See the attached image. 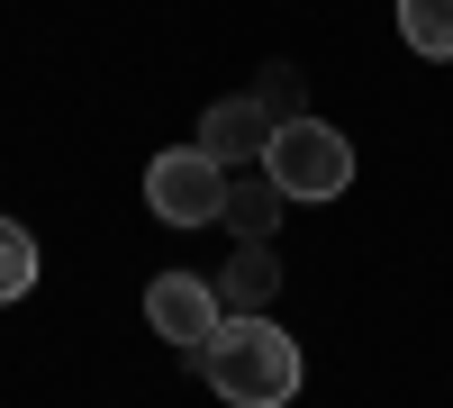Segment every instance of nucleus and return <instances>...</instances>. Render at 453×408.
Here are the masks:
<instances>
[{"instance_id": "6", "label": "nucleus", "mask_w": 453, "mask_h": 408, "mask_svg": "<svg viewBox=\"0 0 453 408\" xmlns=\"http://www.w3.org/2000/svg\"><path fill=\"white\" fill-rule=\"evenodd\" d=\"M273 300H281V254L273 245H236L226 273H218V309L226 318H273Z\"/></svg>"}, {"instance_id": "10", "label": "nucleus", "mask_w": 453, "mask_h": 408, "mask_svg": "<svg viewBox=\"0 0 453 408\" xmlns=\"http://www.w3.org/2000/svg\"><path fill=\"white\" fill-rule=\"evenodd\" d=\"M263 109H273V119H309V109H299V64H273L263 73V91H254Z\"/></svg>"}, {"instance_id": "9", "label": "nucleus", "mask_w": 453, "mask_h": 408, "mask_svg": "<svg viewBox=\"0 0 453 408\" xmlns=\"http://www.w3.org/2000/svg\"><path fill=\"white\" fill-rule=\"evenodd\" d=\"M27 290H36V236L19 227V218H0V309L27 300Z\"/></svg>"}, {"instance_id": "4", "label": "nucleus", "mask_w": 453, "mask_h": 408, "mask_svg": "<svg viewBox=\"0 0 453 408\" xmlns=\"http://www.w3.org/2000/svg\"><path fill=\"white\" fill-rule=\"evenodd\" d=\"M218 318H226L218 281H200V273H155V281H145V327H155L191 373H200V345L218 336Z\"/></svg>"}, {"instance_id": "1", "label": "nucleus", "mask_w": 453, "mask_h": 408, "mask_svg": "<svg viewBox=\"0 0 453 408\" xmlns=\"http://www.w3.org/2000/svg\"><path fill=\"white\" fill-rule=\"evenodd\" d=\"M299 336L273 318H218V336L200 345V381L236 408H290L299 399Z\"/></svg>"}, {"instance_id": "8", "label": "nucleus", "mask_w": 453, "mask_h": 408, "mask_svg": "<svg viewBox=\"0 0 453 408\" xmlns=\"http://www.w3.org/2000/svg\"><path fill=\"white\" fill-rule=\"evenodd\" d=\"M399 36H408V55L453 64V0H399Z\"/></svg>"}, {"instance_id": "2", "label": "nucleus", "mask_w": 453, "mask_h": 408, "mask_svg": "<svg viewBox=\"0 0 453 408\" xmlns=\"http://www.w3.org/2000/svg\"><path fill=\"white\" fill-rule=\"evenodd\" d=\"M263 173L281 181V200H335L354 181V145L326 119H281L273 145H263Z\"/></svg>"}, {"instance_id": "5", "label": "nucleus", "mask_w": 453, "mask_h": 408, "mask_svg": "<svg viewBox=\"0 0 453 408\" xmlns=\"http://www.w3.org/2000/svg\"><path fill=\"white\" fill-rule=\"evenodd\" d=\"M273 127H281V119H273V109H263L254 91H245V100H209L191 145H200V155H209L226 181H236V173H263V145H273Z\"/></svg>"}, {"instance_id": "7", "label": "nucleus", "mask_w": 453, "mask_h": 408, "mask_svg": "<svg viewBox=\"0 0 453 408\" xmlns=\"http://www.w3.org/2000/svg\"><path fill=\"white\" fill-rule=\"evenodd\" d=\"M226 227H236V245H273V227H281V218H290V200H281V181L273 173H236V181H226Z\"/></svg>"}, {"instance_id": "3", "label": "nucleus", "mask_w": 453, "mask_h": 408, "mask_svg": "<svg viewBox=\"0 0 453 408\" xmlns=\"http://www.w3.org/2000/svg\"><path fill=\"white\" fill-rule=\"evenodd\" d=\"M145 209H155L164 227H209L226 209V173L200 155V145H173V155L145 164Z\"/></svg>"}]
</instances>
